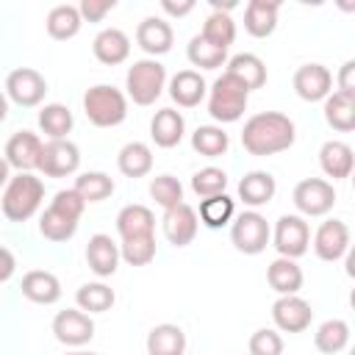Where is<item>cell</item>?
<instances>
[{"label": "cell", "mask_w": 355, "mask_h": 355, "mask_svg": "<svg viewBox=\"0 0 355 355\" xmlns=\"http://www.w3.org/2000/svg\"><path fill=\"white\" fill-rule=\"evenodd\" d=\"M297 139L294 122L280 111H261L244 122L241 144L250 155H277Z\"/></svg>", "instance_id": "1"}, {"label": "cell", "mask_w": 355, "mask_h": 355, "mask_svg": "<svg viewBox=\"0 0 355 355\" xmlns=\"http://www.w3.org/2000/svg\"><path fill=\"white\" fill-rule=\"evenodd\" d=\"M42 200H44V183L31 172H19L6 183L0 211L8 222H28L39 211Z\"/></svg>", "instance_id": "2"}, {"label": "cell", "mask_w": 355, "mask_h": 355, "mask_svg": "<svg viewBox=\"0 0 355 355\" xmlns=\"http://www.w3.org/2000/svg\"><path fill=\"white\" fill-rule=\"evenodd\" d=\"M247 100H250L247 86L230 72H222L214 80L211 94H208V114L216 122H239L247 111Z\"/></svg>", "instance_id": "3"}, {"label": "cell", "mask_w": 355, "mask_h": 355, "mask_svg": "<svg viewBox=\"0 0 355 355\" xmlns=\"http://www.w3.org/2000/svg\"><path fill=\"white\" fill-rule=\"evenodd\" d=\"M83 111L94 128H116L128 116V97L108 83H97L83 94Z\"/></svg>", "instance_id": "4"}, {"label": "cell", "mask_w": 355, "mask_h": 355, "mask_svg": "<svg viewBox=\"0 0 355 355\" xmlns=\"http://www.w3.org/2000/svg\"><path fill=\"white\" fill-rule=\"evenodd\" d=\"M166 86V69L161 61L155 58H141V61H133V67L128 69L125 75V89H128V97L136 103V105H153L161 92Z\"/></svg>", "instance_id": "5"}, {"label": "cell", "mask_w": 355, "mask_h": 355, "mask_svg": "<svg viewBox=\"0 0 355 355\" xmlns=\"http://www.w3.org/2000/svg\"><path fill=\"white\" fill-rule=\"evenodd\" d=\"M272 239L269 222L258 214V211H244L239 216H233V227H230V241L239 252L244 255H258L266 250Z\"/></svg>", "instance_id": "6"}, {"label": "cell", "mask_w": 355, "mask_h": 355, "mask_svg": "<svg viewBox=\"0 0 355 355\" xmlns=\"http://www.w3.org/2000/svg\"><path fill=\"white\" fill-rule=\"evenodd\" d=\"M311 244V227L302 216L297 214H283L272 230V247L280 252V258L297 261L300 255L308 252Z\"/></svg>", "instance_id": "7"}, {"label": "cell", "mask_w": 355, "mask_h": 355, "mask_svg": "<svg viewBox=\"0 0 355 355\" xmlns=\"http://www.w3.org/2000/svg\"><path fill=\"white\" fill-rule=\"evenodd\" d=\"M291 200L302 216H324L336 205V189L322 178H305L294 186Z\"/></svg>", "instance_id": "8"}, {"label": "cell", "mask_w": 355, "mask_h": 355, "mask_svg": "<svg viewBox=\"0 0 355 355\" xmlns=\"http://www.w3.org/2000/svg\"><path fill=\"white\" fill-rule=\"evenodd\" d=\"M78 166H80V150L69 139H50L47 144H42L36 169L44 178H67L78 172Z\"/></svg>", "instance_id": "9"}, {"label": "cell", "mask_w": 355, "mask_h": 355, "mask_svg": "<svg viewBox=\"0 0 355 355\" xmlns=\"http://www.w3.org/2000/svg\"><path fill=\"white\" fill-rule=\"evenodd\" d=\"M47 94V80L42 72L31 69V67H19L14 72H8L6 78V97L22 108H33L44 100Z\"/></svg>", "instance_id": "10"}, {"label": "cell", "mask_w": 355, "mask_h": 355, "mask_svg": "<svg viewBox=\"0 0 355 355\" xmlns=\"http://www.w3.org/2000/svg\"><path fill=\"white\" fill-rule=\"evenodd\" d=\"M53 333L67 347H83V344H89L94 338V322L80 308H67V311H58L55 313Z\"/></svg>", "instance_id": "11"}, {"label": "cell", "mask_w": 355, "mask_h": 355, "mask_svg": "<svg viewBox=\"0 0 355 355\" xmlns=\"http://www.w3.org/2000/svg\"><path fill=\"white\" fill-rule=\"evenodd\" d=\"M272 319H275V327L283 330V333H302V330L311 327L313 311H311L308 300H302L297 294H288V297H277L275 300Z\"/></svg>", "instance_id": "12"}, {"label": "cell", "mask_w": 355, "mask_h": 355, "mask_svg": "<svg viewBox=\"0 0 355 355\" xmlns=\"http://www.w3.org/2000/svg\"><path fill=\"white\" fill-rule=\"evenodd\" d=\"M294 92L305 103H319L333 92V75L324 64H302L294 72Z\"/></svg>", "instance_id": "13"}, {"label": "cell", "mask_w": 355, "mask_h": 355, "mask_svg": "<svg viewBox=\"0 0 355 355\" xmlns=\"http://www.w3.org/2000/svg\"><path fill=\"white\" fill-rule=\"evenodd\" d=\"M161 227H164V236H166L169 244H175V247H186V244L194 241L197 227H200V219H197V211H194L191 205L180 202V205L164 211V216H161Z\"/></svg>", "instance_id": "14"}, {"label": "cell", "mask_w": 355, "mask_h": 355, "mask_svg": "<svg viewBox=\"0 0 355 355\" xmlns=\"http://www.w3.org/2000/svg\"><path fill=\"white\" fill-rule=\"evenodd\" d=\"M349 250V227L341 219H327L319 225V230L313 233V252L322 261H338L344 258Z\"/></svg>", "instance_id": "15"}, {"label": "cell", "mask_w": 355, "mask_h": 355, "mask_svg": "<svg viewBox=\"0 0 355 355\" xmlns=\"http://www.w3.org/2000/svg\"><path fill=\"white\" fill-rule=\"evenodd\" d=\"M39 153H42V139L31 130H19L6 141V164L19 169V172H31L39 166Z\"/></svg>", "instance_id": "16"}, {"label": "cell", "mask_w": 355, "mask_h": 355, "mask_svg": "<svg viewBox=\"0 0 355 355\" xmlns=\"http://www.w3.org/2000/svg\"><path fill=\"white\" fill-rule=\"evenodd\" d=\"M136 42L139 47L147 53V55H164L172 50V42H175V33H172V25L161 17H147L139 22L136 28Z\"/></svg>", "instance_id": "17"}, {"label": "cell", "mask_w": 355, "mask_h": 355, "mask_svg": "<svg viewBox=\"0 0 355 355\" xmlns=\"http://www.w3.org/2000/svg\"><path fill=\"white\" fill-rule=\"evenodd\" d=\"M92 53H94V58H97L100 64L116 67V64L128 61V55H130V39H128L125 31H119V28H105V31H100V33L94 36Z\"/></svg>", "instance_id": "18"}, {"label": "cell", "mask_w": 355, "mask_h": 355, "mask_svg": "<svg viewBox=\"0 0 355 355\" xmlns=\"http://www.w3.org/2000/svg\"><path fill=\"white\" fill-rule=\"evenodd\" d=\"M86 261L97 277H111L119 266V247L111 241V236L94 233L86 244Z\"/></svg>", "instance_id": "19"}, {"label": "cell", "mask_w": 355, "mask_h": 355, "mask_svg": "<svg viewBox=\"0 0 355 355\" xmlns=\"http://www.w3.org/2000/svg\"><path fill=\"white\" fill-rule=\"evenodd\" d=\"M277 11L280 3L277 0H250L244 8V28L250 36L255 39H266L275 33L277 28Z\"/></svg>", "instance_id": "20"}, {"label": "cell", "mask_w": 355, "mask_h": 355, "mask_svg": "<svg viewBox=\"0 0 355 355\" xmlns=\"http://www.w3.org/2000/svg\"><path fill=\"white\" fill-rule=\"evenodd\" d=\"M183 130H186V119H183V114L175 111V108H161V111H155V116L150 119V136H153V141H155L158 147H164V150L178 147L180 139H183Z\"/></svg>", "instance_id": "21"}, {"label": "cell", "mask_w": 355, "mask_h": 355, "mask_svg": "<svg viewBox=\"0 0 355 355\" xmlns=\"http://www.w3.org/2000/svg\"><path fill=\"white\" fill-rule=\"evenodd\" d=\"M205 92H208V86H205L202 75L194 72V69H180V72L172 75V80H169V97H172L180 108H194V105H200L202 97H205Z\"/></svg>", "instance_id": "22"}, {"label": "cell", "mask_w": 355, "mask_h": 355, "mask_svg": "<svg viewBox=\"0 0 355 355\" xmlns=\"http://www.w3.org/2000/svg\"><path fill=\"white\" fill-rule=\"evenodd\" d=\"M319 166L327 178L333 180H344L352 175V166H355V155H352V147L344 144V141H324L322 150H319Z\"/></svg>", "instance_id": "23"}, {"label": "cell", "mask_w": 355, "mask_h": 355, "mask_svg": "<svg viewBox=\"0 0 355 355\" xmlns=\"http://www.w3.org/2000/svg\"><path fill=\"white\" fill-rule=\"evenodd\" d=\"M22 294L36 305H53L61 300V283L47 269H33L22 277Z\"/></svg>", "instance_id": "24"}, {"label": "cell", "mask_w": 355, "mask_h": 355, "mask_svg": "<svg viewBox=\"0 0 355 355\" xmlns=\"http://www.w3.org/2000/svg\"><path fill=\"white\" fill-rule=\"evenodd\" d=\"M324 122L338 133H349L355 128V94L330 92L324 97Z\"/></svg>", "instance_id": "25"}, {"label": "cell", "mask_w": 355, "mask_h": 355, "mask_svg": "<svg viewBox=\"0 0 355 355\" xmlns=\"http://www.w3.org/2000/svg\"><path fill=\"white\" fill-rule=\"evenodd\" d=\"M275 191H277L275 178H272L269 172H261V169L247 172V175L239 180V200H241L244 205H250V208L266 205V202L275 197Z\"/></svg>", "instance_id": "26"}, {"label": "cell", "mask_w": 355, "mask_h": 355, "mask_svg": "<svg viewBox=\"0 0 355 355\" xmlns=\"http://www.w3.org/2000/svg\"><path fill=\"white\" fill-rule=\"evenodd\" d=\"M116 230L122 239H136V236H153L155 230V216L147 205H125L119 214H116Z\"/></svg>", "instance_id": "27"}, {"label": "cell", "mask_w": 355, "mask_h": 355, "mask_svg": "<svg viewBox=\"0 0 355 355\" xmlns=\"http://www.w3.org/2000/svg\"><path fill=\"white\" fill-rule=\"evenodd\" d=\"M186 352V333L178 324H155L147 333V355H183Z\"/></svg>", "instance_id": "28"}, {"label": "cell", "mask_w": 355, "mask_h": 355, "mask_svg": "<svg viewBox=\"0 0 355 355\" xmlns=\"http://www.w3.org/2000/svg\"><path fill=\"white\" fill-rule=\"evenodd\" d=\"M266 280L280 297H288L302 288V269L291 258H275L266 269Z\"/></svg>", "instance_id": "29"}, {"label": "cell", "mask_w": 355, "mask_h": 355, "mask_svg": "<svg viewBox=\"0 0 355 355\" xmlns=\"http://www.w3.org/2000/svg\"><path fill=\"white\" fill-rule=\"evenodd\" d=\"M116 166L125 178H144L153 169V150L144 141H128L116 155Z\"/></svg>", "instance_id": "30"}, {"label": "cell", "mask_w": 355, "mask_h": 355, "mask_svg": "<svg viewBox=\"0 0 355 355\" xmlns=\"http://www.w3.org/2000/svg\"><path fill=\"white\" fill-rule=\"evenodd\" d=\"M225 72H230L233 78H239L244 86H247V92H255V89H261L263 83H266V67H263V61L258 58V55H252V53H239V55H233L230 61H227V69Z\"/></svg>", "instance_id": "31"}, {"label": "cell", "mask_w": 355, "mask_h": 355, "mask_svg": "<svg viewBox=\"0 0 355 355\" xmlns=\"http://www.w3.org/2000/svg\"><path fill=\"white\" fill-rule=\"evenodd\" d=\"M44 25H47V33H50L55 42H67V39L78 36L83 19H80V14H78V6H67V3H64V6L50 8Z\"/></svg>", "instance_id": "32"}, {"label": "cell", "mask_w": 355, "mask_h": 355, "mask_svg": "<svg viewBox=\"0 0 355 355\" xmlns=\"http://www.w3.org/2000/svg\"><path fill=\"white\" fill-rule=\"evenodd\" d=\"M236 216V202L227 197V194H216V197H205L200 202V211H197V219L211 227V230H219L225 227L227 222H233Z\"/></svg>", "instance_id": "33"}, {"label": "cell", "mask_w": 355, "mask_h": 355, "mask_svg": "<svg viewBox=\"0 0 355 355\" xmlns=\"http://www.w3.org/2000/svg\"><path fill=\"white\" fill-rule=\"evenodd\" d=\"M78 230V219L67 216L64 211L47 205L44 214L39 216V233L47 239V241H69Z\"/></svg>", "instance_id": "34"}, {"label": "cell", "mask_w": 355, "mask_h": 355, "mask_svg": "<svg viewBox=\"0 0 355 355\" xmlns=\"http://www.w3.org/2000/svg\"><path fill=\"white\" fill-rule=\"evenodd\" d=\"M75 302L83 313H105L116 302V294L105 283H83L75 291Z\"/></svg>", "instance_id": "35"}, {"label": "cell", "mask_w": 355, "mask_h": 355, "mask_svg": "<svg viewBox=\"0 0 355 355\" xmlns=\"http://www.w3.org/2000/svg\"><path fill=\"white\" fill-rule=\"evenodd\" d=\"M313 344L324 355H336L349 344V324L344 319H327L313 333Z\"/></svg>", "instance_id": "36"}, {"label": "cell", "mask_w": 355, "mask_h": 355, "mask_svg": "<svg viewBox=\"0 0 355 355\" xmlns=\"http://www.w3.org/2000/svg\"><path fill=\"white\" fill-rule=\"evenodd\" d=\"M191 147H194L200 155H205V158H219V155L227 153L230 136H227L222 128H216V125H200V128L191 133Z\"/></svg>", "instance_id": "37"}, {"label": "cell", "mask_w": 355, "mask_h": 355, "mask_svg": "<svg viewBox=\"0 0 355 355\" xmlns=\"http://www.w3.org/2000/svg\"><path fill=\"white\" fill-rule=\"evenodd\" d=\"M72 125H75L72 111L67 105H61V103H47L39 111V128L50 139H67V133L72 130Z\"/></svg>", "instance_id": "38"}, {"label": "cell", "mask_w": 355, "mask_h": 355, "mask_svg": "<svg viewBox=\"0 0 355 355\" xmlns=\"http://www.w3.org/2000/svg\"><path fill=\"white\" fill-rule=\"evenodd\" d=\"M78 197L83 202H103L114 194V180L105 175V172H83L75 178V186Z\"/></svg>", "instance_id": "39"}, {"label": "cell", "mask_w": 355, "mask_h": 355, "mask_svg": "<svg viewBox=\"0 0 355 355\" xmlns=\"http://www.w3.org/2000/svg\"><path fill=\"white\" fill-rule=\"evenodd\" d=\"M186 55H189V61H191L194 67H200V69H219L222 64H227V50L211 44V42H208L205 36H200V33L189 42Z\"/></svg>", "instance_id": "40"}, {"label": "cell", "mask_w": 355, "mask_h": 355, "mask_svg": "<svg viewBox=\"0 0 355 355\" xmlns=\"http://www.w3.org/2000/svg\"><path fill=\"white\" fill-rule=\"evenodd\" d=\"M200 36H205L211 44L227 50V47L233 44V39H236V22L230 19V14H225V11H214V14H208V19H205Z\"/></svg>", "instance_id": "41"}, {"label": "cell", "mask_w": 355, "mask_h": 355, "mask_svg": "<svg viewBox=\"0 0 355 355\" xmlns=\"http://www.w3.org/2000/svg\"><path fill=\"white\" fill-rule=\"evenodd\" d=\"M119 258L130 266H147L155 258V236H136V239H122Z\"/></svg>", "instance_id": "42"}, {"label": "cell", "mask_w": 355, "mask_h": 355, "mask_svg": "<svg viewBox=\"0 0 355 355\" xmlns=\"http://www.w3.org/2000/svg\"><path fill=\"white\" fill-rule=\"evenodd\" d=\"M150 197H153L164 211H169V208H175V205L183 202V186H180V180L172 178V175H158V178L150 180Z\"/></svg>", "instance_id": "43"}, {"label": "cell", "mask_w": 355, "mask_h": 355, "mask_svg": "<svg viewBox=\"0 0 355 355\" xmlns=\"http://www.w3.org/2000/svg\"><path fill=\"white\" fill-rule=\"evenodd\" d=\"M191 189L197 197H216V194H225L227 189V175L225 169H216V166H205L200 172H194L191 178Z\"/></svg>", "instance_id": "44"}, {"label": "cell", "mask_w": 355, "mask_h": 355, "mask_svg": "<svg viewBox=\"0 0 355 355\" xmlns=\"http://www.w3.org/2000/svg\"><path fill=\"white\" fill-rule=\"evenodd\" d=\"M250 355H283V338L272 327H261L250 336Z\"/></svg>", "instance_id": "45"}, {"label": "cell", "mask_w": 355, "mask_h": 355, "mask_svg": "<svg viewBox=\"0 0 355 355\" xmlns=\"http://www.w3.org/2000/svg\"><path fill=\"white\" fill-rule=\"evenodd\" d=\"M50 205L58 208V211H64V214L72 216V219H80V214H83V208H86V202L78 197L75 189H61V191H55V197H53Z\"/></svg>", "instance_id": "46"}, {"label": "cell", "mask_w": 355, "mask_h": 355, "mask_svg": "<svg viewBox=\"0 0 355 355\" xmlns=\"http://www.w3.org/2000/svg\"><path fill=\"white\" fill-rule=\"evenodd\" d=\"M114 6H116V0H83L78 6V14L83 22H103V17L108 11H114Z\"/></svg>", "instance_id": "47"}, {"label": "cell", "mask_w": 355, "mask_h": 355, "mask_svg": "<svg viewBox=\"0 0 355 355\" xmlns=\"http://www.w3.org/2000/svg\"><path fill=\"white\" fill-rule=\"evenodd\" d=\"M161 8L172 17H186L194 11V0H183V3H175V0H161Z\"/></svg>", "instance_id": "48"}, {"label": "cell", "mask_w": 355, "mask_h": 355, "mask_svg": "<svg viewBox=\"0 0 355 355\" xmlns=\"http://www.w3.org/2000/svg\"><path fill=\"white\" fill-rule=\"evenodd\" d=\"M14 269H17V261H14V255H11V250H6V247H0V283H6V280H11V275H14Z\"/></svg>", "instance_id": "49"}, {"label": "cell", "mask_w": 355, "mask_h": 355, "mask_svg": "<svg viewBox=\"0 0 355 355\" xmlns=\"http://www.w3.org/2000/svg\"><path fill=\"white\" fill-rule=\"evenodd\" d=\"M352 72H355V61H347V64L341 67V75H338V92H349V94H355Z\"/></svg>", "instance_id": "50"}, {"label": "cell", "mask_w": 355, "mask_h": 355, "mask_svg": "<svg viewBox=\"0 0 355 355\" xmlns=\"http://www.w3.org/2000/svg\"><path fill=\"white\" fill-rule=\"evenodd\" d=\"M8 169H11V166L6 164V158H0V186H6V183L11 180V178H8Z\"/></svg>", "instance_id": "51"}, {"label": "cell", "mask_w": 355, "mask_h": 355, "mask_svg": "<svg viewBox=\"0 0 355 355\" xmlns=\"http://www.w3.org/2000/svg\"><path fill=\"white\" fill-rule=\"evenodd\" d=\"M6 116H8V97L0 92V122H6Z\"/></svg>", "instance_id": "52"}, {"label": "cell", "mask_w": 355, "mask_h": 355, "mask_svg": "<svg viewBox=\"0 0 355 355\" xmlns=\"http://www.w3.org/2000/svg\"><path fill=\"white\" fill-rule=\"evenodd\" d=\"M67 355H97V352H80V349H78V352H67Z\"/></svg>", "instance_id": "53"}]
</instances>
